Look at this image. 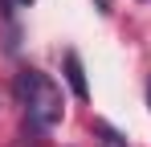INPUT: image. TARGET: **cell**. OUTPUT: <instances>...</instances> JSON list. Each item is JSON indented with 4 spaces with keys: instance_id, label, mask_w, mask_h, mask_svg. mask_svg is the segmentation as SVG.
<instances>
[{
    "instance_id": "obj_3",
    "label": "cell",
    "mask_w": 151,
    "mask_h": 147,
    "mask_svg": "<svg viewBox=\"0 0 151 147\" xmlns=\"http://www.w3.org/2000/svg\"><path fill=\"white\" fill-rule=\"evenodd\" d=\"M94 135H98L102 147H127V135H119L110 122H94Z\"/></svg>"
},
{
    "instance_id": "obj_2",
    "label": "cell",
    "mask_w": 151,
    "mask_h": 147,
    "mask_svg": "<svg viewBox=\"0 0 151 147\" xmlns=\"http://www.w3.org/2000/svg\"><path fill=\"white\" fill-rule=\"evenodd\" d=\"M65 82H70V90H74V98H90V86H86V70H82V57H78L74 49L65 53Z\"/></svg>"
},
{
    "instance_id": "obj_6",
    "label": "cell",
    "mask_w": 151,
    "mask_h": 147,
    "mask_svg": "<svg viewBox=\"0 0 151 147\" xmlns=\"http://www.w3.org/2000/svg\"><path fill=\"white\" fill-rule=\"evenodd\" d=\"M139 4H151V0H139Z\"/></svg>"
},
{
    "instance_id": "obj_1",
    "label": "cell",
    "mask_w": 151,
    "mask_h": 147,
    "mask_svg": "<svg viewBox=\"0 0 151 147\" xmlns=\"http://www.w3.org/2000/svg\"><path fill=\"white\" fill-rule=\"evenodd\" d=\"M12 90H17V102L25 106V119L33 131H53L61 115H65V98H61V86L53 82L49 74L41 70H21L17 74V82H12Z\"/></svg>"
},
{
    "instance_id": "obj_4",
    "label": "cell",
    "mask_w": 151,
    "mask_h": 147,
    "mask_svg": "<svg viewBox=\"0 0 151 147\" xmlns=\"http://www.w3.org/2000/svg\"><path fill=\"white\" fill-rule=\"evenodd\" d=\"M17 4H25V8H29V4H33V0H17Z\"/></svg>"
},
{
    "instance_id": "obj_5",
    "label": "cell",
    "mask_w": 151,
    "mask_h": 147,
    "mask_svg": "<svg viewBox=\"0 0 151 147\" xmlns=\"http://www.w3.org/2000/svg\"><path fill=\"white\" fill-rule=\"evenodd\" d=\"M147 98H151V82H147Z\"/></svg>"
}]
</instances>
